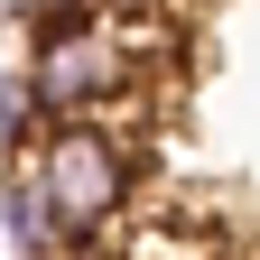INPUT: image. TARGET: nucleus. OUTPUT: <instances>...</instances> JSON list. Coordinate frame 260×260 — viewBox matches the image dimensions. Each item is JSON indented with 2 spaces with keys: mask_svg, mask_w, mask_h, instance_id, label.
<instances>
[{
  "mask_svg": "<svg viewBox=\"0 0 260 260\" xmlns=\"http://www.w3.org/2000/svg\"><path fill=\"white\" fill-rule=\"evenodd\" d=\"M38 130H47V121H38V103H28V84H19V75H0V149L19 158Z\"/></svg>",
  "mask_w": 260,
  "mask_h": 260,
  "instance_id": "obj_4",
  "label": "nucleus"
},
{
  "mask_svg": "<svg viewBox=\"0 0 260 260\" xmlns=\"http://www.w3.org/2000/svg\"><path fill=\"white\" fill-rule=\"evenodd\" d=\"M0 233H10V251H19V260H65V251H75V242H65V223L38 205V186H28L19 168L0 177Z\"/></svg>",
  "mask_w": 260,
  "mask_h": 260,
  "instance_id": "obj_3",
  "label": "nucleus"
},
{
  "mask_svg": "<svg viewBox=\"0 0 260 260\" xmlns=\"http://www.w3.org/2000/svg\"><path fill=\"white\" fill-rule=\"evenodd\" d=\"M65 260H121V251H103V242H84V251H65Z\"/></svg>",
  "mask_w": 260,
  "mask_h": 260,
  "instance_id": "obj_5",
  "label": "nucleus"
},
{
  "mask_svg": "<svg viewBox=\"0 0 260 260\" xmlns=\"http://www.w3.org/2000/svg\"><path fill=\"white\" fill-rule=\"evenodd\" d=\"M19 84H28V103H38V121H121V130L140 121V56H130V38L112 19L38 38Z\"/></svg>",
  "mask_w": 260,
  "mask_h": 260,
  "instance_id": "obj_2",
  "label": "nucleus"
},
{
  "mask_svg": "<svg viewBox=\"0 0 260 260\" xmlns=\"http://www.w3.org/2000/svg\"><path fill=\"white\" fill-rule=\"evenodd\" d=\"M10 168L38 186V205L65 223V242H103L112 223L140 205V140L121 121H47Z\"/></svg>",
  "mask_w": 260,
  "mask_h": 260,
  "instance_id": "obj_1",
  "label": "nucleus"
}]
</instances>
